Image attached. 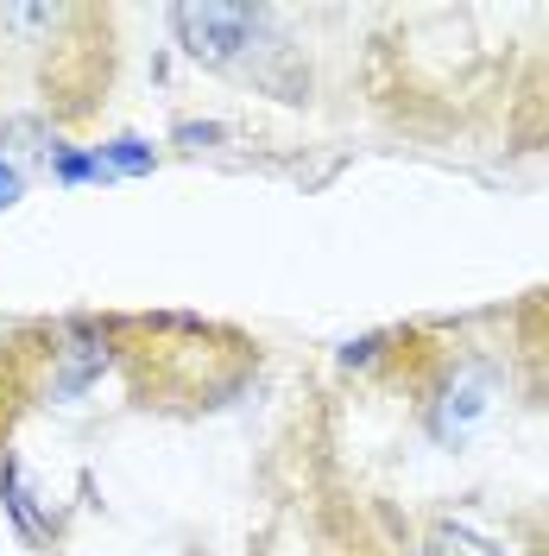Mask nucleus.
<instances>
[{
	"instance_id": "obj_1",
	"label": "nucleus",
	"mask_w": 549,
	"mask_h": 556,
	"mask_svg": "<svg viewBox=\"0 0 549 556\" xmlns=\"http://www.w3.org/2000/svg\"><path fill=\"white\" fill-rule=\"evenodd\" d=\"M259 26H266V13L241 7V0H183V7H171L177 45H183L190 64H203V70L241 64L253 51V38H259Z\"/></svg>"
},
{
	"instance_id": "obj_2",
	"label": "nucleus",
	"mask_w": 549,
	"mask_h": 556,
	"mask_svg": "<svg viewBox=\"0 0 549 556\" xmlns=\"http://www.w3.org/2000/svg\"><path fill=\"white\" fill-rule=\"evenodd\" d=\"M486 405H493V374L486 367H461L455 380L443 386V399H436V437L443 443H455V437H468L474 430V417H486Z\"/></svg>"
},
{
	"instance_id": "obj_3",
	"label": "nucleus",
	"mask_w": 549,
	"mask_h": 556,
	"mask_svg": "<svg viewBox=\"0 0 549 556\" xmlns=\"http://www.w3.org/2000/svg\"><path fill=\"white\" fill-rule=\"evenodd\" d=\"M51 361H58L51 392H58V399H76V392L107 367V348H102V336H89V329H64V342L51 348Z\"/></svg>"
},
{
	"instance_id": "obj_4",
	"label": "nucleus",
	"mask_w": 549,
	"mask_h": 556,
	"mask_svg": "<svg viewBox=\"0 0 549 556\" xmlns=\"http://www.w3.org/2000/svg\"><path fill=\"white\" fill-rule=\"evenodd\" d=\"M423 556H499V544L474 538L468 525H436V531H430V544H423Z\"/></svg>"
},
{
	"instance_id": "obj_5",
	"label": "nucleus",
	"mask_w": 549,
	"mask_h": 556,
	"mask_svg": "<svg viewBox=\"0 0 549 556\" xmlns=\"http://www.w3.org/2000/svg\"><path fill=\"white\" fill-rule=\"evenodd\" d=\"M95 159H102V172H120V177L152 172V146L145 139H107V146H95Z\"/></svg>"
},
{
	"instance_id": "obj_6",
	"label": "nucleus",
	"mask_w": 549,
	"mask_h": 556,
	"mask_svg": "<svg viewBox=\"0 0 549 556\" xmlns=\"http://www.w3.org/2000/svg\"><path fill=\"white\" fill-rule=\"evenodd\" d=\"M51 172L64 177V184H89V177H107L95 152H69V146L58 152V159H51Z\"/></svg>"
},
{
	"instance_id": "obj_7",
	"label": "nucleus",
	"mask_w": 549,
	"mask_h": 556,
	"mask_svg": "<svg viewBox=\"0 0 549 556\" xmlns=\"http://www.w3.org/2000/svg\"><path fill=\"white\" fill-rule=\"evenodd\" d=\"M20 197H26V177H20L13 165H7V159H0V208H13Z\"/></svg>"
}]
</instances>
